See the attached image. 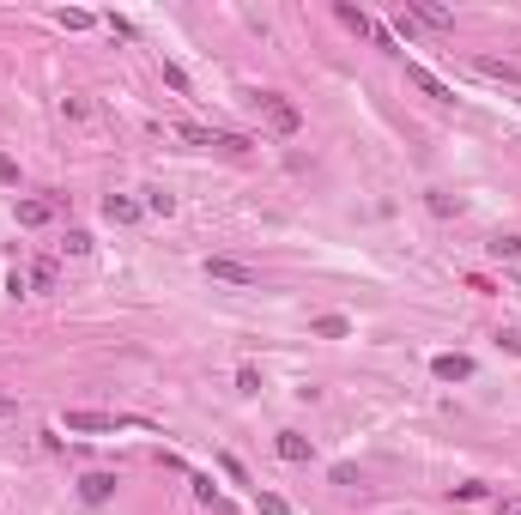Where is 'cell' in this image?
<instances>
[{
	"instance_id": "6da1fadb",
	"label": "cell",
	"mask_w": 521,
	"mask_h": 515,
	"mask_svg": "<svg viewBox=\"0 0 521 515\" xmlns=\"http://www.w3.org/2000/svg\"><path fill=\"white\" fill-rule=\"evenodd\" d=\"M255 109L273 122V134H297V128H304V109L291 98H279V91H255Z\"/></svg>"
},
{
	"instance_id": "7a4b0ae2",
	"label": "cell",
	"mask_w": 521,
	"mask_h": 515,
	"mask_svg": "<svg viewBox=\"0 0 521 515\" xmlns=\"http://www.w3.org/2000/svg\"><path fill=\"white\" fill-rule=\"evenodd\" d=\"M128 418H115V412H67V431H79V437H109Z\"/></svg>"
},
{
	"instance_id": "3957f363",
	"label": "cell",
	"mask_w": 521,
	"mask_h": 515,
	"mask_svg": "<svg viewBox=\"0 0 521 515\" xmlns=\"http://www.w3.org/2000/svg\"><path fill=\"white\" fill-rule=\"evenodd\" d=\"M207 279H218V285H255V267L231 261V255H207Z\"/></svg>"
},
{
	"instance_id": "277c9868",
	"label": "cell",
	"mask_w": 521,
	"mask_h": 515,
	"mask_svg": "<svg viewBox=\"0 0 521 515\" xmlns=\"http://www.w3.org/2000/svg\"><path fill=\"white\" fill-rule=\"evenodd\" d=\"M430 376L437 382H467L473 376V358H467V352H437V358H430Z\"/></svg>"
},
{
	"instance_id": "5b68a950",
	"label": "cell",
	"mask_w": 521,
	"mask_h": 515,
	"mask_svg": "<svg viewBox=\"0 0 521 515\" xmlns=\"http://www.w3.org/2000/svg\"><path fill=\"white\" fill-rule=\"evenodd\" d=\"M407 79H413V85L424 91V98H437V103H454V91H449V85H443V79H437L430 67H418V61H407Z\"/></svg>"
},
{
	"instance_id": "8992f818",
	"label": "cell",
	"mask_w": 521,
	"mask_h": 515,
	"mask_svg": "<svg viewBox=\"0 0 521 515\" xmlns=\"http://www.w3.org/2000/svg\"><path fill=\"white\" fill-rule=\"evenodd\" d=\"M279 461H297V467H304V461H315V443L310 437H297V431H279Z\"/></svg>"
},
{
	"instance_id": "52a82bcc",
	"label": "cell",
	"mask_w": 521,
	"mask_h": 515,
	"mask_svg": "<svg viewBox=\"0 0 521 515\" xmlns=\"http://www.w3.org/2000/svg\"><path fill=\"white\" fill-rule=\"evenodd\" d=\"M407 12H413L418 25H430V31H454V12H443V6H430V0H407Z\"/></svg>"
},
{
	"instance_id": "ba28073f",
	"label": "cell",
	"mask_w": 521,
	"mask_h": 515,
	"mask_svg": "<svg viewBox=\"0 0 521 515\" xmlns=\"http://www.w3.org/2000/svg\"><path fill=\"white\" fill-rule=\"evenodd\" d=\"M79 497H85V503H109V497H115V473H85V479H79Z\"/></svg>"
},
{
	"instance_id": "9c48e42d",
	"label": "cell",
	"mask_w": 521,
	"mask_h": 515,
	"mask_svg": "<svg viewBox=\"0 0 521 515\" xmlns=\"http://www.w3.org/2000/svg\"><path fill=\"white\" fill-rule=\"evenodd\" d=\"M139 212H146V206L128 201V194H104V218H109V225H134Z\"/></svg>"
},
{
	"instance_id": "30bf717a",
	"label": "cell",
	"mask_w": 521,
	"mask_h": 515,
	"mask_svg": "<svg viewBox=\"0 0 521 515\" xmlns=\"http://www.w3.org/2000/svg\"><path fill=\"white\" fill-rule=\"evenodd\" d=\"M473 73H479V79H503V85H521V67H516V61H491V55H479Z\"/></svg>"
},
{
	"instance_id": "8fae6325",
	"label": "cell",
	"mask_w": 521,
	"mask_h": 515,
	"mask_svg": "<svg viewBox=\"0 0 521 515\" xmlns=\"http://www.w3.org/2000/svg\"><path fill=\"white\" fill-rule=\"evenodd\" d=\"M49 218H55V201H19V225H25V231L49 225Z\"/></svg>"
},
{
	"instance_id": "7c38bea8",
	"label": "cell",
	"mask_w": 521,
	"mask_h": 515,
	"mask_svg": "<svg viewBox=\"0 0 521 515\" xmlns=\"http://www.w3.org/2000/svg\"><path fill=\"white\" fill-rule=\"evenodd\" d=\"M310 334H315V340H346V334H351V321H346V315H315V328H310Z\"/></svg>"
},
{
	"instance_id": "4fadbf2b",
	"label": "cell",
	"mask_w": 521,
	"mask_h": 515,
	"mask_svg": "<svg viewBox=\"0 0 521 515\" xmlns=\"http://www.w3.org/2000/svg\"><path fill=\"white\" fill-rule=\"evenodd\" d=\"M55 19H61V25H67V31H91V12H79V6H61V12H55Z\"/></svg>"
},
{
	"instance_id": "5bb4252c",
	"label": "cell",
	"mask_w": 521,
	"mask_h": 515,
	"mask_svg": "<svg viewBox=\"0 0 521 515\" xmlns=\"http://www.w3.org/2000/svg\"><path fill=\"white\" fill-rule=\"evenodd\" d=\"M491 255H497V261H516V255H521V237H491Z\"/></svg>"
},
{
	"instance_id": "9a60e30c",
	"label": "cell",
	"mask_w": 521,
	"mask_h": 515,
	"mask_svg": "<svg viewBox=\"0 0 521 515\" xmlns=\"http://www.w3.org/2000/svg\"><path fill=\"white\" fill-rule=\"evenodd\" d=\"M255 510H261V515H291V503L273 497V491H261V497H255Z\"/></svg>"
},
{
	"instance_id": "2e32d148",
	"label": "cell",
	"mask_w": 521,
	"mask_h": 515,
	"mask_svg": "<svg viewBox=\"0 0 521 515\" xmlns=\"http://www.w3.org/2000/svg\"><path fill=\"white\" fill-rule=\"evenodd\" d=\"M164 85H170V91H176V98H182V91H188V73H182V67H176V61H164Z\"/></svg>"
},
{
	"instance_id": "e0dca14e",
	"label": "cell",
	"mask_w": 521,
	"mask_h": 515,
	"mask_svg": "<svg viewBox=\"0 0 521 515\" xmlns=\"http://www.w3.org/2000/svg\"><path fill=\"white\" fill-rule=\"evenodd\" d=\"M237 388H243V394H261V370L243 364V370H237Z\"/></svg>"
},
{
	"instance_id": "ac0fdd59",
	"label": "cell",
	"mask_w": 521,
	"mask_h": 515,
	"mask_svg": "<svg viewBox=\"0 0 521 515\" xmlns=\"http://www.w3.org/2000/svg\"><path fill=\"white\" fill-rule=\"evenodd\" d=\"M454 497H461V503H479V497H485V485H479V479H461V485H454Z\"/></svg>"
},
{
	"instance_id": "d6986e66",
	"label": "cell",
	"mask_w": 521,
	"mask_h": 515,
	"mask_svg": "<svg viewBox=\"0 0 521 515\" xmlns=\"http://www.w3.org/2000/svg\"><path fill=\"white\" fill-rule=\"evenodd\" d=\"M146 212H158V218H170V212H176V201H170V194H146Z\"/></svg>"
},
{
	"instance_id": "ffe728a7",
	"label": "cell",
	"mask_w": 521,
	"mask_h": 515,
	"mask_svg": "<svg viewBox=\"0 0 521 515\" xmlns=\"http://www.w3.org/2000/svg\"><path fill=\"white\" fill-rule=\"evenodd\" d=\"M67 255H91V231H67Z\"/></svg>"
},
{
	"instance_id": "44dd1931",
	"label": "cell",
	"mask_w": 521,
	"mask_h": 515,
	"mask_svg": "<svg viewBox=\"0 0 521 515\" xmlns=\"http://www.w3.org/2000/svg\"><path fill=\"white\" fill-rule=\"evenodd\" d=\"M497 345H503V352H516V358H521V328H503V334H497Z\"/></svg>"
},
{
	"instance_id": "7402d4cb",
	"label": "cell",
	"mask_w": 521,
	"mask_h": 515,
	"mask_svg": "<svg viewBox=\"0 0 521 515\" xmlns=\"http://www.w3.org/2000/svg\"><path fill=\"white\" fill-rule=\"evenodd\" d=\"M0 182H19V164H12L6 152H0Z\"/></svg>"
},
{
	"instance_id": "603a6c76",
	"label": "cell",
	"mask_w": 521,
	"mask_h": 515,
	"mask_svg": "<svg viewBox=\"0 0 521 515\" xmlns=\"http://www.w3.org/2000/svg\"><path fill=\"white\" fill-rule=\"evenodd\" d=\"M497 515H521V497H503V503H497Z\"/></svg>"
},
{
	"instance_id": "cb8c5ba5",
	"label": "cell",
	"mask_w": 521,
	"mask_h": 515,
	"mask_svg": "<svg viewBox=\"0 0 521 515\" xmlns=\"http://www.w3.org/2000/svg\"><path fill=\"white\" fill-rule=\"evenodd\" d=\"M12 407H19V400H12V394H0V418H6V412H12Z\"/></svg>"
}]
</instances>
